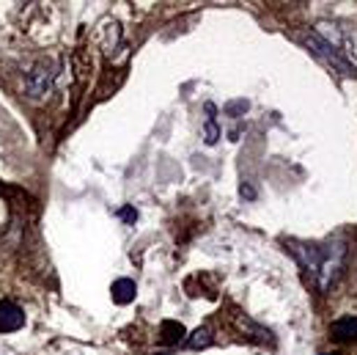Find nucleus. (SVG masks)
<instances>
[{"mask_svg": "<svg viewBox=\"0 0 357 355\" xmlns=\"http://www.w3.org/2000/svg\"><path fill=\"white\" fill-rule=\"evenodd\" d=\"M52 80H55V64L50 58H42L25 75V94L31 99H45L47 94L52 91Z\"/></svg>", "mask_w": 357, "mask_h": 355, "instance_id": "1", "label": "nucleus"}, {"mask_svg": "<svg viewBox=\"0 0 357 355\" xmlns=\"http://www.w3.org/2000/svg\"><path fill=\"white\" fill-rule=\"evenodd\" d=\"M25 325V311L11 300H0V333H17Z\"/></svg>", "mask_w": 357, "mask_h": 355, "instance_id": "2", "label": "nucleus"}, {"mask_svg": "<svg viewBox=\"0 0 357 355\" xmlns=\"http://www.w3.org/2000/svg\"><path fill=\"white\" fill-rule=\"evenodd\" d=\"M110 295H113V303H119V306H127V303H132L135 295H137V287H135L132 278H119V281H113V287H110Z\"/></svg>", "mask_w": 357, "mask_h": 355, "instance_id": "3", "label": "nucleus"}, {"mask_svg": "<svg viewBox=\"0 0 357 355\" xmlns=\"http://www.w3.org/2000/svg\"><path fill=\"white\" fill-rule=\"evenodd\" d=\"M330 336L338 342H352L357 339V317H341L330 325Z\"/></svg>", "mask_w": 357, "mask_h": 355, "instance_id": "4", "label": "nucleus"}, {"mask_svg": "<svg viewBox=\"0 0 357 355\" xmlns=\"http://www.w3.org/2000/svg\"><path fill=\"white\" fill-rule=\"evenodd\" d=\"M206 133H204V140L212 146V143H218V138H220V130H218V122H215V105H206Z\"/></svg>", "mask_w": 357, "mask_h": 355, "instance_id": "5", "label": "nucleus"}, {"mask_svg": "<svg viewBox=\"0 0 357 355\" xmlns=\"http://www.w3.org/2000/svg\"><path fill=\"white\" fill-rule=\"evenodd\" d=\"M187 345L192 347V350H201V347H209L212 345V331L209 328H198L190 339H187Z\"/></svg>", "mask_w": 357, "mask_h": 355, "instance_id": "6", "label": "nucleus"}, {"mask_svg": "<svg viewBox=\"0 0 357 355\" xmlns=\"http://www.w3.org/2000/svg\"><path fill=\"white\" fill-rule=\"evenodd\" d=\"M181 336H184V325L181 322H162V339L165 342H181Z\"/></svg>", "mask_w": 357, "mask_h": 355, "instance_id": "7", "label": "nucleus"}, {"mask_svg": "<svg viewBox=\"0 0 357 355\" xmlns=\"http://www.w3.org/2000/svg\"><path fill=\"white\" fill-rule=\"evenodd\" d=\"M248 108H250V102H248V99H236V102H228L223 110H225V116L239 119V116H245V113H248Z\"/></svg>", "mask_w": 357, "mask_h": 355, "instance_id": "8", "label": "nucleus"}, {"mask_svg": "<svg viewBox=\"0 0 357 355\" xmlns=\"http://www.w3.org/2000/svg\"><path fill=\"white\" fill-rule=\"evenodd\" d=\"M119 218L127 223H135L137 221V210L135 207H124V210H119Z\"/></svg>", "mask_w": 357, "mask_h": 355, "instance_id": "9", "label": "nucleus"}]
</instances>
